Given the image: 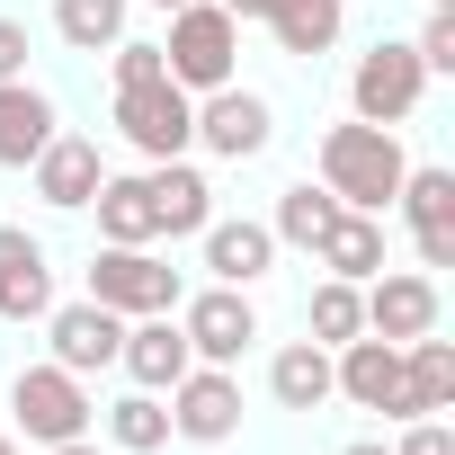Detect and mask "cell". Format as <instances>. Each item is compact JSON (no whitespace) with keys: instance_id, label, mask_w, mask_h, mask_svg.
Returning <instances> with one entry per match:
<instances>
[{"instance_id":"cell-8","label":"cell","mask_w":455,"mask_h":455,"mask_svg":"<svg viewBox=\"0 0 455 455\" xmlns=\"http://www.w3.org/2000/svg\"><path fill=\"white\" fill-rule=\"evenodd\" d=\"M179 331H188L196 366H242L259 339V304H251V286H205V295H179Z\"/></svg>"},{"instance_id":"cell-27","label":"cell","mask_w":455,"mask_h":455,"mask_svg":"<svg viewBox=\"0 0 455 455\" xmlns=\"http://www.w3.org/2000/svg\"><path fill=\"white\" fill-rule=\"evenodd\" d=\"M125 10H134V0H54V36L72 54H108L125 36Z\"/></svg>"},{"instance_id":"cell-28","label":"cell","mask_w":455,"mask_h":455,"mask_svg":"<svg viewBox=\"0 0 455 455\" xmlns=\"http://www.w3.org/2000/svg\"><path fill=\"white\" fill-rule=\"evenodd\" d=\"M366 331V304H357V286L348 277H322L313 286V304H304V339H322V348H348Z\"/></svg>"},{"instance_id":"cell-6","label":"cell","mask_w":455,"mask_h":455,"mask_svg":"<svg viewBox=\"0 0 455 455\" xmlns=\"http://www.w3.org/2000/svg\"><path fill=\"white\" fill-rule=\"evenodd\" d=\"M419 90H428V63L411 54V36H384V45H366L357 72H348V116H366V125H411Z\"/></svg>"},{"instance_id":"cell-7","label":"cell","mask_w":455,"mask_h":455,"mask_svg":"<svg viewBox=\"0 0 455 455\" xmlns=\"http://www.w3.org/2000/svg\"><path fill=\"white\" fill-rule=\"evenodd\" d=\"M116 134H125L143 161H179V152H196V99H188L179 81L116 90Z\"/></svg>"},{"instance_id":"cell-11","label":"cell","mask_w":455,"mask_h":455,"mask_svg":"<svg viewBox=\"0 0 455 455\" xmlns=\"http://www.w3.org/2000/svg\"><path fill=\"white\" fill-rule=\"evenodd\" d=\"M357 304H366V331L393 339V348H411L419 331H437V277L428 268H375L357 286Z\"/></svg>"},{"instance_id":"cell-2","label":"cell","mask_w":455,"mask_h":455,"mask_svg":"<svg viewBox=\"0 0 455 455\" xmlns=\"http://www.w3.org/2000/svg\"><path fill=\"white\" fill-rule=\"evenodd\" d=\"M161 63L188 99L242 81V19L214 10V0H188V10H170V36H161Z\"/></svg>"},{"instance_id":"cell-14","label":"cell","mask_w":455,"mask_h":455,"mask_svg":"<svg viewBox=\"0 0 455 455\" xmlns=\"http://www.w3.org/2000/svg\"><path fill=\"white\" fill-rule=\"evenodd\" d=\"M196 251H205V277L214 286H259L277 268V233L251 223V214H214L205 233H196Z\"/></svg>"},{"instance_id":"cell-12","label":"cell","mask_w":455,"mask_h":455,"mask_svg":"<svg viewBox=\"0 0 455 455\" xmlns=\"http://www.w3.org/2000/svg\"><path fill=\"white\" fill-rule=\"evenodd\" d=\"M393 205H402L411 242H419V268H455V170H437V161H411Z\"/></svg>"},{"instance_id":"cell-18","label":"cell","mask_w":455,"mask_h":455,"mask_svg":"<svg viewBox=\"0 0 455 455\" xmlns=\"http://www.w3.org/2000/svg\"><path fill=\"white\" fill-rule=\"evenodd\" d=\"M28 179H36V196H45L54 214H81V205L99 196L108 161H99V143H90V134H54V143L28 161Z\"/></svg>"},{"instance_id":"cell-10","label":"cell","mask_w":455,"mask_h":455,"mask_svg":"<svg viewBox=\"0 0 455 455\" xmlns=\"http://www.w3.org/2000/svg\"><path fill=\"white\" fill-rule=\"evenodd\" d=\"M268 143H277V108H268L259 90L223 81V90L196 99V152H214V161H259Z\"/></svg>"},{"instance_id":"cell-19","label":"cell","mask_w":455,"mask_h":455,"mask_svg":"<svg viewBox=\"0 0 455 455\" xmlns=\"http://www.w3.org/2000/svg\"><path fill=\"white\" fill-rule=\"evenodd\" d=\"M54 134H63V116L36 81H0V170H28Z\"/></svg>"},{"instance_id":"cell-33","label":"cell","mask_w":455,"mask_h":455,"mask_svg":"<svg viewBox=\"0 0 455 455\" xmlns=\"http://www.w3.org/2000/svg\"><path fill=\"white\" fill-rule=\"evenodd\" d=\"M214 10H233V19H259V10H268V0H214Z\"/></svg>"},{"instance_id":"cell-15","label":"cell","mask_w":455,"mask_h":455,"mask_svg":"<svg viewBox=\"0 0 455 455\" xmlns=\"http://www.w3.org/2000/svg\"><path fill=\"white\" fill-rule=\"evenodd\" d=\"M45 339H54V366H72V375H99V366H116V339H125V313H108V304H54L45 313Z\"/></svg>"},{"instance_id":"cell-20","label":"cell","mask_w":455,"mask_h":455,"mask_svg":"<svg viewBox=\"0 0 455 455\" xmlns=\"http://www.w3.org/2000/svg\"><path fill=\"white\" fill-rule=\"evenodd\" d=\"M259 28L277 36V54H331L339 45V28H348V0H268L259 10Z\"/></svg>"},{"instance_id":"cell-32","label":"cell","mask_w":455,"mask_h":455,"mask_svg":"<svg viewBox=\"0 0 455 455\" xmlns=\"http://www.w3.org/2000/svg\"><path fill=\"white\" fill-rule=\"evenodd\" d=\"M0 81H28V19H0Z\"/></svg>"},{"instance_id":"cell-1","label":"cell","mask_w":455,"mask_h":455,"mask_svg":"<svg viewBox=\"0 0 455 455\" xmlns=\"http://www.w3.org/2000/svg\"><path fill=\"white\" fill-rule=\"evenodd\" d=\"M313 161H322V188H331L348 214H384V205L402 196V170H411L402 134H393V125H366V116H348V125H322Z\"/></svg>"},{"instance_id":"cell-22","label":"cell","mask_w":455,"mask_h":455,"mask_svg":"<svg viewBox=\"0 0 455 455\" xmlns=\"http://www.w3.org/2000/svg\"><path fill=\"white\" fill-rule=\"evenodd\" d=\"M313 259H322V277H348V286H366V277L384 268V214H348V205H339V223L313 242Z\"/></svg>"},{"instance_id":"cell-5","label":"cell","mask_w":455,"mask_h":455,"mask_svg":"<svg viewBox=\"0 0 455 455\" xmlns=\"http://www.w3.org/2000/svg\"><path fill=\"white\" fill-rule=\"evenodd\" d=\"M331 402H348V411H384L393 428H402V419H419V411H411L402 348H393V339H375V331H357L348 348H331Z\"/></svg>"},{"instance_id":"cell-30","label":"cell","mask_w":455,"mask_h":455,"mask_svg":"<svg viewBox=\"0 0 455 455\" xmlns=\"http://www.w3.org/2000/svg\"><path fill=\"white\" fill-rule=\"evenodd\" d=\"M393 455H455V428H446V411H419V419H402Z\"/></svg>"},{"instance_id":"cell-36","label":"cell","mask_w":455,"mask_h":455,"mask_svg":"<svg viewBox=\"0 0 455 455\" xmlns=\"http://www.w3.org/2000/svg\"><path fill=\"white\" fill-rule=\"evenodd\" d=\"M0 455H19V437H0Z\"/></svg>"},{"instance_id":"cell-23","label":"cell","mask_w":455,"mask_h":455,"mask_svg":"<svg viewBox=\"0 0 455 455\" xmlns=\"http://www.w3.org/2000/svg\"><path fill=\"white\" fill-rule=\"evenodd\" d=\"M268 393H277V411H322L331 402V348L322 339H286L268 357Z\"/></svg>"},{"instance_id":"cell-4","label":"cell","mask_w":455,"mask_h":455,"mask_svg":"<svg viewBox=\"0 0 455 455\" xmlns=\"http://www.w3.org/2000/svg\"><path fill=\"white\" fill-rule=\"evenodd\" d=\"M179 268L143 242V251H125V242H99V259H90V304H108V313H125V322H143V313H179Z\"/></svg>"},{"instance_id":"cell-21","label":"cell","mask_w":455,"mask_h":455,"mask_svg":"<svg viewBox=\"0 0 455 455\" xmlns=\"http://www.w3.org/2000/svg\"><path fill=\"white\" fill-rule=\"evenodd\" d=\"M90 214H99V242H125V251L161 242V223H152V188H143V170H108V179H99V196H90Z\"/></svg>"},{"instance_id":"cell-34","label":"cell","mask_w":455,"mask_h":455,"mask_svg":"<svg viewBox=\"0 0 455 455\" xmlns=\"http://www.w3.org/2000/svg\"><path fill=\"white\" fill-rule=\"evenodd\" d=\"M339 455H393V446H384V437H357V446H339Z\"/></svg>"},{"instance_id":"cell-29","label":"cell","mask_w":455,"mask_h":455,"mask_svg":"<svg viewBox=\"0 0 455 455\" xmlns=\"http://www.w3.org/2000/svg\"><path fill=\"white\" fill-rule=\"evenodd\" d=\"M108 72H116V90L170 81V63H161V45H152V36H116V45H108Z\"/></svg>"},{"instance_id":"cell-16","label":"cell","mask_w":455,"mask_h":455,"mask_svg":"<svg viewBox=\"0 0 455 455\" xmlns=\"http://www.w3.org/2000/svg\"><path fill=\"white\" fill-rule=\"evenodd\" d=\"M116 366H125L143 393H170V384L196 366V348H188L179 313H143V322H125V339H116Z\"/></svg>"},{"instance_id":"cell-24","label":"cell","mask_w":455,"mask_h":455,"mask_svg":"<svg viewBox=\"0 0 455 455\" xmlns=\"http://www.w3.org/2000/svg\"><path fill=\"white\" fill-rule=\"evenodd\" d=\"M99 419H108V446H116V455H161V446H170V402L143 393V384H134L125 402H108Z\"/></svg>"},{"instance_id":"cell-25","label":"cell","mask_w":455,"mask_h":455,"mask_svg":"<svg viewBox=\"0 0 455 455\" xmlns=\"http://www.w3.org/2000/svg\"><path fill=\"white\" fill-rule=\"evenodd\" d=\"M331 223H339V196L313 188V179H295V188L277 196V214H268V233H277V251H313Z\"/></svg>"},{"instance_id":"cell-3","label":"cell","mask_w":455,"mask_h":455,"mask_svg":"<svg viewBox=\"0 0 455 455\" xmlns=\"http://www.w3.org/2000/svg\"><path fill=\"white\" fill-rule=\"evenodd\" d=\"M10 419H19V437L28 446H63V437H90V419H99V402H90V375H72V366H19L10 375Z\"/></svg>"},{"instance_id":"cell-9","label":"cell","mask_w":455,"mask_h":455,"mask_svg":"<svg viewBox=\"0 0 455 455\" xmlns=\"http://www.w3.org/2000/svg\"><path fill=\"white\" fill-rule=\"evenodd\" d=\"M161 402H170V437H188V446H233L242 437V375L233 366H188Z\"/></svg>"},{"instance_id":"cell-31","label":"cell","mask_w":455,"mask_h":455,"mask_svg":"<svg viewBox=\"0 0 455 455\" xmlns=\"http://www.w3.org/2000/svg\"><path fill=\"white\" fill-rule=\"evenodd\" d=\"M411 54H419L428 72H455V10H428V28L411 36Z\"/></svg>"},{"instance_id":"cell-17","label":"cell","mask_w":455,"mask_h":455,"mask_svg":"<svg viewBox=\"0 0 455 455\" xmlns=\"http://www.w3.org/2000/svg\"><path fill=\"white\" fill-rule=\"evenodd\" d=\"M143 188H152V223H161V242H188V233H205L214 223V188H205V170L179 152V161H143Z\"/></svg>"},{"instance_id":"cell-35","label":"cell","mask_w":455,"mask_h":455,"mask_svg":"<svg viewBox=\"0 0 455 455\" xmlns=\"http://www.w3.org/2000/svg\"><path fill=\"white\" fill-rule=\"evenodd\" d=\"M152 10H188V0H152Z\"/></svg>"},{"instance_id":"cell-26","label":"cell","mask_w":455,"mask_h":455,"mask_svg":"<svg viewBox=\"0 0 455 455\" xmlns=\"http://www.w3.org/2000/svg\"><path fill=\"white\" fill-rule=\"evenodd\" d=\"M402 375H411V411H455V339L419 331L402 348Z\"/></svg>"},{"instance_id":"cell-37","label":"cell","mask_w":455,"mask_h":455,"mask_svg":"<svg viewBox=\"0 0 455 455\" xmlns=\"http://www.w3.org/2000/svg\"><path fill=\"white\" fill-rule=\"evenodd\" d=\"M428 10H455V0H428Z\"/></svg>"},{"instance_id":"cell-13","label":"cell","mask_w":455,"mask_h":455,"mask_svg":"<svg viewBox=\"0 0 455 455\" xmlns=\"http://www.w3.org/2000/svg\"><path fill=\"white\" fill-rule=\"evenodd\" d=\"M54 313V259L28 223H0V322H45Z\"/></svg>"}]
</instances>
